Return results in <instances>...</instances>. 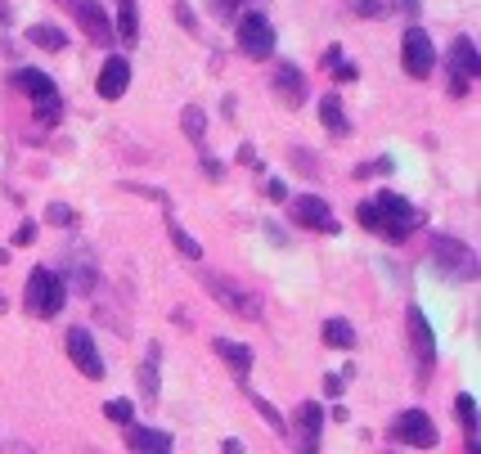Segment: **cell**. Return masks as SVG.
Returning <instances> with one entry per match:
<instances>
[{"label":"cell","mask_w":481,"mask_h":454,"mask_svg":"<svg viewBox=\"0 0 481 454\" xmlns=\"http://www.w3.org/2000/svg\"><path fill=\"white\" fill-rule=\"evenodd\" d=\"M356 221L364 229H373V234H382V238H391V243H400V238H409V229H414V208L400 198V194H378L373 203H361L356 208Z\"/></svg>","instance_id":"6da1fadb"},{"label":"cell","mask_w":481,"mask_h":454,"mask_svg":"<svg viewBox=\"0 0 481 454\" xmlns=\"http://www.w3.org/2000/svg\"><path fill=\"white\" fill-rule=\"evenodd\" d=\"M23 302H27V311H32L36 320H54V315L63 311V302H68V288H63V279H59L54 270H32Z\"/></svg>","instance_id":"7a4b0ae2"},{"label":"cell","mask_w":481,"mask_h":454,"mask_svg":"<svg viewBox=\"0 0 481 454\" xmlns=\"http://www.w3.org/2000/svg\"><path fill=\"white\" fill-rule=\"evenodd\" d=\"M198 284L226 306V311H235L239 320H261V302H256V293H247L239 288L235 279H226V275H212V270H198Z\"/></svg>","instance_id":"3957f363"},{"label":"cell","mask_w":481,"mask_h":454,"mask_svg":"<svg viewBox=\"0 0 481 454\" xmlns=\"http://www.w3.org/2000/svg\"><path fill=\"white\" fill-rule=\"evenodd\" d=\"M432 261H437L446 275H455V279H477V252H473L468 243L450 238V234L432 238Z\"/></svg>","instance_id":"277c9868"},{"label":"cell","mask_w":481,"mask_h":454,"mask_svg":"<svg viewBox=\"0 0 481 454\" xmlns=\"http://www.w3.org/2000/svg\"><path fill=\"white\" fill-rule=\"evenodd\" d=\"M72 18H77V27L95 41V45H113V14L100 5V0H59Z\"/></svg>","instance_id":"5b68a950"},{"label":"cell","mask_w":481,"mask_h":454,"mask_svg":"<svg viewBox=\"0 0 481 454\" xmlns=\"http://www.w3.org/2000/svg\"><path fill=\"white\" fill-rule=\"evenodd\" d=\"M400 59H405V72H409V77H432V68H437V45H432V36H428L423 27H409L405 41H400Z\"/></svg>","instance_id":"8992f818"},{"label":"cell","mask_w":481,"mask_h":454,"mask_svg":"<svg viewBox=\"0 0 481 454\" xmlns=\"http://www.w3.org/2000/svg\"><path fill=\"white\" fill-rule=\"evenodd\" d=\"M239 50L247 54V59H270V54H274V27H270L265 14H243Z\"/></svg>","instance_id":"52a82bcc"},{"label":"cell","mask_w":481,"mask_h":454,"mask_svg":"<svg viewBox=\"0 0 481 454\" xmlns=\"http://www.w3.org/2000/svg\"><path fill=\"white\" fill-rule=\"evenodd\" d=\"M405 320H409V346H414V360H418V382H428V373L437 364V338H432V329H428L418 306H409Z\"/></svg>","instance_id":"ba28073f"},{"label":"cell","mask_w":481,"mask_h":454,"mask_svg":"<svg viewBox=\"0 0 481 454\" xmlns=\"http://www.w3.org/2000/svg\"><path fill=\"white\" fill-rule=\"evenodd\" d=\"M293 221L302 229H315V234H338V221H333V212L320 194H297L293 198Z\"/></svg>","instance_id":"9c48e42d"},{"label":"cell","mask_w":481,"mask_h":454,"mask_svg":"<svg viewBox=\"0 0 481 454\" xmlns=\"http://www.w3.org/2000/svg\"><path fill=\"white\" fill-rule=\"evenodd\" d=\"M450 91L455 95H468V86L477 82V41H468V36H459L455 41V50H450Z\"/></svg>","instance_id":"30bf717a"},{"label":"cell","mask_w":481,"mask_h":454,"mask_svg":"<svg viewBox=\"0 0 481 454\" xmlns=\"http://www.w3.org/2000/svg\"><path fill=\"white\" fill-rule=\"evenodd\" d=\"M396 437H400V446H418V450H428V446H437V423H432L423 410H400V419H396Z\"/></svg>","instance_id":"8fae6325"},{"label":"cell","mask_w":481,"mask_h":454,"mask_svg":"<svg viewBox=\"0 0 481 454\" xmlns=\"http://www.w3.org/2000/svg\"><path fill=\"white\" fill-rule=\"evenodd\" d=\"M68 355H72V364H77L91 382L104 378V355H100V346H95V338H91L86 329H72V333H68Z\"/></svg>","instance_id":"7c38bea8"},{"label":"cell","mask_w":481,"mask_h":454,"mask_svg":"<svg viewBox=\"0 0 481 454\" xmlns=\"http://www.w3.org/2000/svg\"><path fill=\"white\" fill-rule=\"evenodd\" d=\"M293 423H297V454H315V450H320V428H324V410H320L315 401H306V405H297Z\"/></svg>","instance_id":"4fadbf2b"},{"label":"cell","mask_w":481,"mask_h":454,"mask_svg":"<svg viewBox=\"0 0 481 454\" xmlns=\"http://www.w3.org/2000/svg\"><path fill=\"white\" fill-rule=\"evenodd\" d=\"M274 95L284 100V104H306V72L302 68H293V63H279L274 68Z\"/></svg>","instance_id":"5bb4252c"},{"label":"cell","mask_w":481,"mask_h":454,"mask_svg":"<svg viewBox=\"0 0 481 454\" xmlns=\"http://www.w3.org/2000/svg\"><path fill=\"white\" fill-rule=\"evenodd\" d=\"M126 86H130V63H126L121 54H113V59L100 68V95H104V100H121Z\"/></svg>","instance_id":"9a60e30c"},{"label":"cell","mask_w":481,"mask_h":454,"mask_svg":"<svg viewBox=\"0 0 481 454\" xmlns=\"http://www.w3.org/2000/svg\"><path fill=\"white\" fill-rule=\"evenodd\" d=\"M126 450L130 454H171V437L158 428H126Z\"/></svg>","instance_id":"2e32d148"},{"label":"cell","mask_w":481,"mask_h":454,"mask_svg":"<svg viewBox=\"0 0 481 454\" xmlns=\"http://www.w3.org/2000/svg\"><path fill=\"white\" fill-rule=\"evenodd\" d=\"M216 355H221V360H230L235 378H239V382H247V373H252V351H247V346H239V342H226V338H216Z\"/></svg>","instance_id":"e0dca14e"},{"label":"cell","mask_w":481,"mask_h":454,"mask_svg":"<svg viewBox=\"0 0 481 454\" xmlns=\"http://www.w3.org/2000/svg\"><path fill=\"white\" fill-rule=\"evenodd\" d=\"M9 86H18V91H23V95H32V100H36V95H45V91H54V82H50L45 72H36V68H18Z\"/></svg>","instance_id":"ac0fdd59"},{"label":"cell","mask_w":481,"mask_h":454,"mask_svg":"<svg viewBox=\"0 0 481 454\" xmlns=\"http://www.w3.org/2000/svg\"><path fill=\"white\" fill-rule=\"evenodd\" d=\"M320 121H324V126H329V135H338V140H347V135H351V126H347V113H342L338 95H329V100L320 104Z\"/></svg>","instance_id":"d6986e66"},{"label":"cell","mask_w":481,"mask_h":454,"mask_svg":"<svg viewBox=\"0 0 481 454\" xmlns=\"http://www.w3.org/2000/svg\"><path fill=\"white\" fill-rule=\"evenodd\" d=\"M113 32H118L126 45L139 36V5H135V0H118V27H113Z\"/></svg>","instance_id":"ffe728a7"},{"label":"cell","mask_w":481,"mask_h":454,"mask_svg":"<svg viewBox=\"0 0 481 454\" xmlns=\"http://www.w3.org/2000/svg\"><path fill=\"white\" fill-rule=\"evenodd\" d=\"M27 41L41 45V50H68V36H63L54 23H36V27H27Z\"/></svg>","instance_id":"44dd1931"},{"label":"cell","mask_w":481,"mask_h":454,"mask_svg":"<svg viewBox=\"0 0 481 454\" xmlns=\"http://www.w3.org/2000/svg\"><path fill=\"white\" fill-rule=\"evenodd\" d=\"M320 333H324L329 346H338V351H351V346H356V329H351L347 320H324V329H320Z\"/></svg>","instance_id":"7402d4cb"},{"label":"cell","mask_w":481,"mask_h":454,"mask_svg":"<svg viewBox=\"0 0 481 454\" xmlns=\"http://www.w3.org/2000/svg\"><path fill=\"white\" fill-rule=\"evenodd\" d=\"M32 104H36V117H41L45 126H54V121L63 117V104H59V91H45V95H36Z\"/></svg>","instance_id":"603a6c76"},{"label":"cell","mask_w":481,"mask_h":454,"mask_svg":"<svg viewBox=\"0 0 481 454\" xmlns=\"http://www.w3.org/2000/svg\"><path fill=\"white\" fill-rule=\"evenodd\" d=\"M167 234H171V243H176V247H180V252H185V256H189V261H203V247H198V243H194V238H189V234H185V229L176 226V221H171V217H167Z\"/></svg>","instance_id":"cb8c5ba5"},{"label":"cell","mask_w":481,"mask_h":454,"mask_svg":"<svg viewBox=\"0 0 481 454\" xmlns=\"http://www.w3.org/2000/svg\"><path fill=\"white\" fill-rule=\"evenodd\" d=\"M139 391L153 401L158 396V351H149V360L139 364Z\"/></svg>","instance_id":"d4e9b609"},{"label":"cell","mask_w":481,"mask_h":454,"mask_svg":"<svg viewBox=\"0 0 481 454\" xmlns=\"http://www.w3.org/2000/svg\"><path fill=\"white\" fill-rule=\"evenodd\" d=\"M180 121H185L189 140L198 144V153H207V140H203V135H207V126H203V113H198V109H185V117H180Z\"/></svg>","instance_id":"484cf974"},{"label":"cell","mask_w":481,"mask_h":454,"mask_svg":"<svg viewBox=\"0 0 481 454\" xmlns=\"http://www.w3.org/2000/svg\"><path fill=\"white\" fill-rule=\"evenodd\" d=\"M356 18H387V0H347Z\"/></svg>","instance_id":"4316f807"},{"label":"cell","mask_w":481,"mask_h":454,"mask_svg":"<svg viewBox=\"0 0 481 454\" xmlns=\"http://www.w3.org/2000/svg\"><path fill=\"white\" fill-rule=\"evenodd\" d=\"M324 68H333V72H338V82H356V68H351V63H342V50H338V45L324 54Z\"/></svg>","instance_id":"83f0119b"},{"label":"cell","mask_w":481,"mask_h":454,"mask_svg":"<svg viewBox=\"0 0 481 454\" xmlns=\"http://www.w3.org/2000/svg\"><path fill=\"white\" fill-rule=\"evenodd\" d=\"M104 414H109V423H130L135 405H130V401H109V405H104Z\"/></svg>","instance_id":"f1b7e54d"},{"label":"cell","mask_w":481,"mask_h":454,"mask_svg":"<svg viewBox=\"0 0 481 454\" xmlns=\"http://www.w3.org/2000/svg\"><path fill=\"white\" fill-rule=\"evenodd\" d=\"M171 14H176V23H180L185 32H198V18H194V9H189L185 0H176V9H171Z\"/></svg>","instance_id":"f546056e"},{"label":"cell","mask_w":481,"mask_h":454,"mask_svg":"<svg viewBox=\"0 0 481 454\" xmlns=\"http://www.w3.org/2000/svg\"><path fill=\"white\" fill-rule=\"evenodd\" d=\"M387 9H396V14H405V18H414V14L423 9V0H387Z\"/></svg>","instance_id":"4dcf8cb0"},{"label":"cell","mask_w":481,"mask_h":454,"mask_svg":"<svg viewBox=\"0 0 481 454\" xmlns=\"http://www.w3.org/2000/svg\"><path fill=\"white\" fill-rule=\"evenodd\" d=\"M293 158H297V171H302V176H315V171H320V167L311 162V149H297Z\"/></svg>","instance_id":"1f68e13d"},{"label":"cell","mask_w":481,"mask_h":454,"mask_svg":"<svg viewBox=\"0 0 481 454\" xmlns=\"http://www.w3.org/2000/svg\"><path fill=\"white\" fill-rule=\"evenodd\" d=\"M212 5H216V14H221V18H235L243 0H212Z\"/></svg>","instance_id":"d6a6232c"},{"label":"cell","mask_w":481,"mask_h":454,"mask_svg":"<svg viewBox=\"0 0 481 454\" xmlns=\"http://www.w3.org/2000/svg\"><path fill=\"white\" fill-rule=\"evenodd\" d=\"M45 217H50V221H59V226H68V221H72V212H68V208H59V203H54Z\"/></svg>","instance_id":"836d02e7"},{"label":"cell","mask_w":481,"mask_h":454,"mask_svg":"<svg viewBox=\"0 0 481 454\" xmlns=\"http://www.w3.org/2000/svg\"><path fill=\"white\" fill-rule=\"evenodd\" d=\"M0 454H5V441H0Z\"/></svg>","instance_id":"e575fe53"}]
</instances>
